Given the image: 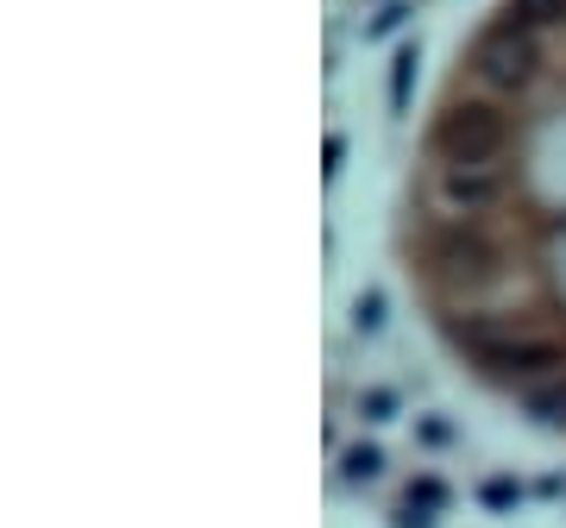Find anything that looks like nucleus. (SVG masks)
<instances>
[{
  "label": "nucleus",
  "instance_id": "obj_1",
  "mask_svg": "<svg viewBox=\"0 0 566 528\" xmlns=\"http://www.w3.org/2000/svg\"><path fill=\"white\" fill-rule=\"evenodd\" d=\"M390 271L428 352L566 453V0H479L409 126Z\"/></svg>",
  "mask_w": 566,
  "mask_h": 528
}]
</instances>
